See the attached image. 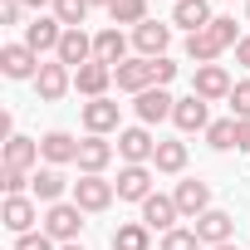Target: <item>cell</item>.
<instances>
[{
	"instance_id": "1",
	"label": "cell",
	"mask_w": 250,
	"mask_h": 250,
	"mask_svg": "<svg viewBox=\"0 0 250 250\" xmlns=\"http://www.w3.org/2000/svg\"><path fill=\"white\" fill-rule=\"evenodd\" d=\"M79 230H83V211H79L74 201H54V206L44 211V235H49V240L69 245V240H79Z\"/></svg>"
},
{
	"instance_id": "2",
	"label": "cell",
	"mask_w": 250,
	"mask_h": 250,
	"mask_svg": "<svg viewBox=\"0 0 250 250\" xmlns=\"http://www.w3.org/2000/svg\"><path fill=\"white\" fill-rule=\"evenodd\" d=\"M230 74H226V64H196V74H191V93L196 98H206V103H216V98H230Z\"/></svg>"
},
{
	"instance_id": "3",
	"label": "cell",
	"mask_w": 250,
	"mask_h": 250,
	"mask_svg": "<svg viewBox=\"0 0 250 250\" xmlns=\"http://www.w3.org/2000/svg\"><path fill=\"white\" fill-rule=\"evenodd\" d=\"M113 196H118V187L103 182V177H79V182H74V206H79V211H108Z\"/></svg>"
},
{
	"instance_id": "4",
	"label": "cell",
	"mask_w": 250,
	"mask_h": 250,
	"mask_svg": "<svg viewBox=\"0 0 250 250\" xmlns=\"http://www.w3.org/2000/svg\"><path fill=\"white\" fill-rule=\"evenodd\" d=\"M113 83H118L123 93H147V88H157L152 59H123V64L113 69Z\"/></svg>"
},
{
	"instance_id": "5",
	"label": "cell",
	"mask_w": 250,
	"mask_h": 250,
	"mask_svg": "<svg viewBox=\"0 0 250 250\" xmlns=\"http://www.w3.org/2000/svg\"><path fill=\"white\" fill-rule=\"evenodd\" d=\"M152 152H157V143H152L147 128H123V133H118V157L128 162V167H147Z\"/></svg>"
},
{
	"instance_id": "6",
	"label": "cell",
	"mask_w": 250,
	"mask_h": 250,
	"mask_svg": "<svg viewBox=\"0 0 250 250\" xmlns=\"http://www.w3.org/2000/svg\"><path fill=\"white\" fill-rule=\"evenodd\" d=\"M35 88H40V98H44V103H54V98H64V93L74 88V69H69V64H59V59H49V64H40Z\"/></svg>"
},
{
	"instance_id": "7",
	"label": "cell",
	"mask_w": 250,
	"mask_h": 250,
	"mask_svg": "<svg viewBox=\"0 0 250 250\" xmlns=\"http://www.w3.org/2000/svg\"><path fill=\"white\" fill-rule=\"evenodd\" d=\"M0 74H5V79H35L40 74V54L20 40V44H5V49H0Z\"/></svg>"
},
{
	"instance_id": "8",
	"label": "cell",
	"mask_w": 250,
	"mask_h": 250,
	"mask_svg": "<svg viewBox=\"0 0 250 250\" xmlns=\"http://www.w3.org/2000/svg\"><path fill=\"white\" fill-rule=\"evenodd\" d=\"M0 221H5L10 235H30L40 211H35V196H5V206H0Z\"/></svg>"
},
{
	"instance_id": "9",
	"label": "cell",
	"mask_w": 250,
	"mask_h": 250,
	"mask_svg": "<svg viewBox=\"0 0 250 250\" xmlns=\"http://www.w3.org/2000/svg\"><path fill=\"white\" fill-rule=\"evenodd\" d=\"M133 44H138V59H162L167 44H172V25H157V20H143L133 30Z\"/></svg>"
},
{
	"instance_id": "10",
	"label": "cell",
	"mask_w": 250,
	"mask_h": 250,
	"mask_svg": "<svg viewBox=\"0 0 250 250\" xmlns=\"http://www.w3.org/2000/svg\"><path fill=\"white\" fill-rule=\"evenodd\" d=\"M172 201H177V211L182 216H206L211 211V187L206 182H196V177H187V182H177V191H172Z\"/></svg>"
},
{
	"instance_id": "11",
	"label": "cell",
	"mask_w": 250,
	"mask_h": 250,
	"mask_svg": "<svg viewBox=\"0 0 250 250\" xmlns=\"http://www.w3.org/2000/svg\"><path fill=\"white\" fill-rule=\"evenodd\" d=\"M59 40H64V25H59L54 15H35V20L25 25V44H30L35 54H49V49H59Z\"/></svg>"
},
{
	"instance_id": "12",
	"label": "cell",
	"mask_w": 250,
	"mask_h": 250,
	"mask_svg": "<svg viewBox=\"0 0 250 250\" xmlns=\"http://www.w3.org/2000/svg\"><path fill=\"white\" fill-rule=\"evenodd\" d=\"M54 59H59V64H69V69L93 64V35H83V30H64V40H59Z\"/></svg>"
},
{
	"instance_id": "13",
	"label": "cell",
	"mask_w": 250,
	"mask_h": 250,
	"mask_svg": "<svg viewBox=\"0 0 250 250\" xmlns=\"http://www.w3.org/2000/svg\"><path fill=\"white\" fill-rule=\"evenodd\" d=\"M40 157H44L49 167L79 162V138H74V133H64V128H54V133H44V138H40Z\"/></svg>"
},
{
	"instance_id": "14",
	"label": "cell",
	"mask_w": 250,
	"mask_h": 250,
	"mask_svg": "<svg viewBox=\"0 0 250 250\" xmlns=\"http://www.w3.org/2000/svg\"><path fill=\"white\" fill-rule=\"evenodd\" d=\"M191 230H196V240L211 250V245H226V240L235 235V221H230L226 211H216V206H211L206 216H196V226H191Z\"/></svg>"
},
{
	"instance_id": "15",
	"label": "cell",
	"mask_w": 250,
	"mask_h": 250,
	"mask_svg": "<svg viewBox=\"0 0 250 250\" xmlns=\"http://www.w3.org/2000/svg\"><path fill=\"white\" fill-rule=\"evenodd\" d=\"M138 123L143 128H152V123H162V118H172V108H177V98L167 93V88H147V93H138Z\"/></svg>"
},
{
	"instance_id": "16",
	"label": "cell",
	"mask_w": 250,
	"mask_h": 250,
	"mask_svg": "<svg viewBox=\"0 0 250 250\" xmlns=\"http://www.w3.org/2000/svg\"><path fill=\"white\" fill-rule=\"evenodd\" d=\"M177 216H182V211H177L172 196H157V191H152V196L143 201V226H147V230H162V235H167V230H177Z\"/></svg>"
},
{
	"instance_id": "17",
	"label": "cell",
	"mask_w": 250,
	"mask_h": 250,
	"mask_svg": "<svg viewBox=\"0 0 250 250\" xmlns=\"http://www.w3.org/2000/svg\"><path fill=\"white\" fill-rule=\"evenodd\" d=\"M113 187H118V201H147L152 196V167H123Z\"/></svg>"
},
{
	"instance_id": "18",
	"label": "cell",
	"mask_w": 250,
	"mask_h": 250,
	"mask_svg": "<svg viewBox=\"0 0 250 250\" xmlns=\"http://www.w3.org/2000/svg\"><path fill=\"white\" fill-rule=\"evenodd\" d=\"M93 59H98V64H108V69H118L123 59H128V40H123V30H118V25H108V30H98V35H93Z\"/></svg>"
},
{
	"instance_id": "19",
	"label": "cell",
	"mask_w": 250,
	"mask_h": 250,
	"mask_svg": "<svg viewBox=\"0 0 250 250\" xmlns=\"http://www.w3.org/2000/svg\"><path fill=\"white\" fill-rule=\"evenodd\" d=\"M108 83H113V69L108 64H83V69H74V88L83 93V98H108Z\"/></svg>"
},
{
	"instance_id": "20",
	"label": "cell",
	"mask_w": 250,
	"mask_h": 250,
	"mask_svg": "<svg viewBox=\"0 0 250 250\" xmlns=\"http://www.w3.org/2000/svg\"><path fill=\"white\" fill-rule=\"evenodd\" d=\"M108 162H113V143H103V138L88 133V138L79 143V172H83V177H103Z\"/></svg>"
},
{
	"instance_id": "21",
	"label": "cell",
	"mask_w": 250,
	"mask_h": 250,
	"mask_svg": "<svg viewBox=\"0 0 250 250\" xmlns=\"http://www.w3.org/2000/svg\"><path fill=\"white\" fill-rule=\"evenodd\" d=\"M83 128H88L93 138L113 133V128H118V103H113V98H88V103H83Z\"/></svg>"
},
{
	"instance_id": "22",
	"label": "cell",
	"mask_w": 250,
	"mask_h": 250,
	"mask_svg": "<svg viewBox=\"0 0 250 250\" xmlns=\"http://www.w3.org/2000/svg\"><path fill=\"white\" fill-rule=\"evenodd\" d=\"M172 123H177L182 133H201V128H211V118H206V98H196V93L177 98V108H172Z\"/></svg>"
},
{
	"instance_id": "23",
	"label": "cell",
	"mask_w": 250,
	"mask_h": 250,
	"mask_svg": "<svg viewBox=\"0 0 250 250\" xmlns=\"http://www.w3.org/2000/svg\"><path fill=\"white\" fill-rule=\"evenodd\" d=\"M211 20H216V15H211L206 0H177V10H172V25H182L187 35H201Z\"/></svg>"
},
{
	"instance_id": "24",
	"label": "cell",
	"mask_w": 250,
	"mask_h": 250,
	"mask_svg": "<svg viewBox=\"0 0 250 250\" xmlns=\"http://www.w3.org/2000/svg\"><path fill=\"white\" fill-rule=\"evenodd\" d=\"M64 187H69V182H64V172H59V167H40V172L30 177V196H35V201H44V206H54V201L64 196Z\"/></svg>"
},
{
	"instance_id": "25",
	"label": "cell",
	"mask_w": 250,
	"mask_h": 250,
	"mask_svg": "<svg viewBox=\"0 0 250 250\" xmlns=\"http://www.w3.org/2000/svg\"><path fill=\"white\" fill-rule=\"evenodd\" d=\"M226 49H221V40L211 35V30H201V35H187V59L191 64H216Z\"/></svg>"
},
{
	"instance_id": "26",
	"label": "cell",
	"mask_w": 250,
	"mask_h": 250,
	"mask_svg": "<svg viewBox=\"0 0 250 250\" xmlns=\"http://www.w3.org/2000/svg\"><path fill=\"white\" fill-rule=\"evenodd\" d=\"M152 167H157V172H167V177H177V172L187 167V143H177V138L157 143V152H152Z\"/></svg>"
},
{
	"instance_id": "27",
	"label": "cell",
	"mask_w": 250,
	"mask_h": 250,
	"mask_svg": "<svg viewBox=\"0 0 250 250\" xmlns=\"http://www.w3.org/2000/svg\"><path fill=\"white\" fill-rule=\"evenodd\" d=\"M35 162H40V143H35V138H10V143H5V167L30 172Z\"/></svg>"
},
{
	"instance_id": "28",
	"label": "cell",
	"mask_w": 250,
	"mask_h": 250,
	"mask_svg": "<svg viewBox=\"0 0 250 250\" xmlns=\"http://www.w3.org/2000/svg\"><path fill=\"white\" fill-rule=\"evenodd\" d=\"M147 245H152V230L143 221H128L113 230V250H147Z\"/></svg>"
},
{
	"instance_id": "29",
	"label": "cell",
	"mask_w": 250,
	"mask_h": 250,
	"mask_svg": "<svg viewBox=\"0 0 250 250\" xmlns=\"http://www.w3.org/2000/svg\"><path fill=\"white\" fill-rule=\"evenodd\" d=\"M108 15H113V25L123 30V25H143L147 20V0H113V5H108Z\"/></svg>"
},
{
	"instance_id": "30",
	"label": "cell",
	"mask_w": 250,
	"mask_h": 250,
	"mask_svg": "<svg viewBox=\"0 0 250 250\" xmlns=\"http://www.w3.org/2000/svg\"><path fill=\"white\" fill-rule=\"evenodd\" d=\"M88 0H54V20L64 25V30H83V20H88Z\"/></svg>"
},
{
	"instance_id": "31",
	"label": "cell",
	"mask_w": 250,
	"mask_h": 250,
	"mask_svg": "<svg viewBox=\"0 0 250 250\" xmlns=\"http://www.w3.org/2000/svg\"><path fill=\"white\" fill-rule=\"evenodd\" d=\"M206 143H211L216 152H230V147H235V118H221V123H211V128H206Z\"/></svg>"
},
{
	"instance_id": "32",
	"label": "cell",
	"mask_w": 250,
	"mask_h": 250,
	"mask_svg": "<svg viewBox=\"0 0 250 250\" xmlns=\"http://www.w3.org/2000/svg\"><path fill=\"white\" fill-rule=\"evenodd\" d=\"M157 250H201V240H196V230H182V226H177V230H167V235H162V245H157Z\"/></svg>"
},
{
	"instance_id": "33",
	"label": "cell",
	"mask_w": 250,
	"mask_h": 250,
	"mask_svg": "<svg viewBox=\"0 0 250 250\" xmlns=\"http://www.w3.org/2000/svg\"><path fill=\"white\" fill-rule=\"evenodd\" d=\"M206 30H211V35L221 40V49H230V44H240V35H235V20H230V15H216V20H211Z\"/></svg>"
},
{
	"instance_id": "34",
	"label": "cell",
	"mask_w": 250,
	"mask_h": 250,
	"mask_svg": "<svg viewBox=\"0 0 250 250\" xmlns=\"http://www.w3.org/2000/svg\"><path fill=\"white\" fill-rule=\"evenodd\" d=\"M230 118H250V79H240L230 88Z\"/></svg>"
},
{
	"instance_id": "35",
	"label": "cell",
	"mask_w": 250,
	"mask_h": 250,
	"mask_svg": "<svg viewBox=\"0 0 250 250\" xmlns=\"http://www.w3.org/2000/svg\"><path fill=\"white\" fill-rule=\"evenodd\" d=\"M0 187H5V196H25V187H30V177H25L20 167H5V172H0Z\"/></svg>"
},
{
	"instance_id": "36",
	"label": "cell",
	"mask_w": 250,
	"mask_h": 250,
	"mask_svg": "<svg viewBox=\"0 0 250 250\" xmlns=\"http://www.w3.org/2000/svg\"><path fill=\"white\" fill-rule=\"evenodd\" d=\"M15 250H54V240L44 230H30V235H15Z\"/></svg>"
},
{
	"instance_id": "37",
	"label": "cell",
	"mask_w": 250,
	"mask_h": 250,
	"mask_svg": "<svg viewBox=\"0 0 250 250\" xmlns=\"http://www.w3.org/2000/svg\"><path fill=\"white\" fill-rule=\"evenodd\" d=\"M152 74H157V88H167V83L177 79V64H172V59L162 54V59H152Z\"/></svg>"
},
{
	"instance_id": "38",
	"label": "cell",
	"mask_w": 250,
	"mask_h": 250,
	"mask_svg": "<svg viewBox=\"0 0 250 250\" xmlns=\"http://www.w3.org/2000/svg\"><path fill=\"white\" fill-rule=\"evenodd\" d=\"M20 0H0V25H20Z\"/></svg>"
},
{
	"instance_id": "39",
	"label": "cell",
	"mask_w": 250,
	"mask_h": 250,
	"mask_svg": "<svg viewBox=\"0 0 250 250\" xmlns=\"http://www.w3.org/2000/svg\"><path fill=\"white\" fill-rule=\"evenodd\" d=\"M235 152H250V118H235Z\"/></svg>"
},
{
	"instance_id": "40",
	"label": "cell",
	"mask_w": 250,
	"mask_h": 250,
	"mask_svg": "<svg viewBox=\"0 0 250 250\" xmlns=\"http://www.w3.org/2000/svg\"><path fill=\"white\" fill-rule=\"evenodd\" d=\"M235 64H245V69H250V35L235 44Z\"/></svg>"
},
{
	"instance_id": "41",
	"label": "cell",
	"mask_w": 250,
	"mask_h": 250,
	"mask_svg": "<svg viewBox=\"0 0 250 250\" xmlns=\"http://www.w3.org/2000/svg\"><path fill=\"white\" fill-rule=\"evenodd\" d=\"M20 5H35V10H44V5H54V0H20Z\"/></svg>"
},
{
	"instance_id": "42",
	"label": "cell",
	"mask_w": 250,
	"mask_h": 250,
	"mask_svg": "<svg viewBox=\"0 0 250 250\" xmlns=\"http://www.w3.org/2000/svg\"><path fill=\"white\" fill-rule=\"evenodd\" d=\"M59 250H83V245H79V240H69V245H59Z\"/></svg>"
},
{
	"instance_id": "43",
	"label": "cell",
	"mask_w": 250,
	"mask_h": 250,
	"mask_svg": "<svg viewBox=\"0 0 250 250\" xmlns=\"http://www.w3.org/2000/svg\"><path fill=\"white\" fill-rule=\"evenodd\" d=\"M211 250H235V245H230V240H226V245H211Z\"/></svg>"
},
{
	"instance_id": "44",
	"label": "cell",
	"mask_w": 250,
	"mask_h": 250,
	"mask_svg": "<svg viewBox=\"0 0 250 250\" xmlns=\"http://www.w3.org/2000/svg\"><path fill=\"white\" fill-rule=\"evenodd\" d=\"M88 5H113V0H88Z\"/></svg>"
},
{
	"instance_id": "45",
	"label": "cell",
	"mask_w": 250,
	"mask_h": 250,
	"mask_svg": "<svg viewBox=\"0 0 250 250\" xmlns=\"http://www.w3.org/2000/svg\"><path fill=\"white\" fill-rule=\"evenodd\" d=\"M245 20H250V0H245Z\"/></svg>"
}]
</instances>
